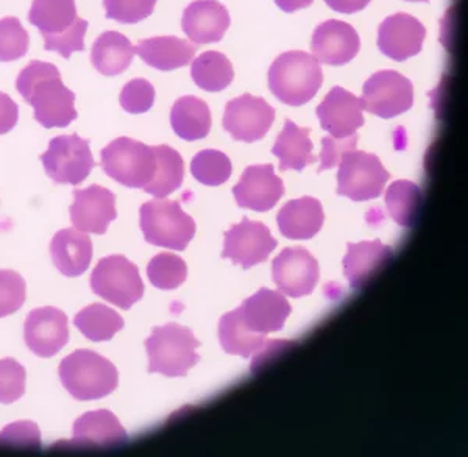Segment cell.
<instances>
[{
  "label": "cell",
  "instance_id": "cell-35",
  "mask_svg": "<svg viewBox=\"0 0 468 457\" xmlns=\"http://www.w3.org/2000/svg\"><path fill=\"white\" fill-rule=\"evenodd\" d=\"M386 207L397 224L406 228L414 227L420 213V187L412 181H395L386 192Z\"/></svg>",
  "mask_w": 468,
  "mask_h": 457
},
{
  "label": "cell",
  "instance_id": "cell-14",
  "mask_svg": "<svg viewBox=\"0 0 468 457\" xmlns=\"http://www.w3.org/2000/svg\"><path fill=\"white\" fill-rule=\"evenodd\" d=\"M275 121V110L261 97L244 94L229 101L224 128L236 141L255 143L266 136Z\"/></svg>",
  "mask_w": 468,
  "mask_h": 457
},
{
  "label": "cell",
  "instance_id": "cell-21",
  "mask_svg": "<svg viewBox=\"0 0 468 457\" xmlns=\"http://www.w3.org/2000/svg\"><path fill=\"white\" fill-rule=\"evenodd\" d=\"M127 439V430H123L116 415L105 409L92 410L75 421L74 437L64 443V447L117 448Z\"/></svg>",
  "mask_w": 468,
  "mask_h": 457
},
{
  "label": "cell",
  "instance_id": "cell-1",
  "mask_svg": "<svg viewBox=\"0 0 468 457\" xmlns=\"http://www.w3.org/2000/svg\"><path fill=\"white\" fill-rule=\"evenodd\" d=\"M16 90L44 128L68 127L77 119L75 94L64 86L55 64L33 59L17 75Z\"/></svg>",
  "mask_w": 468,
  "mask_h": 457
},
{
  "label": "cell",
  "instance_id": "cell-24",
  "mask_svg": "<svg viewBox=\"0 0 468 457\" xmlns=\"http://www.w3.org/2000/svg\"><path fill=\"white\" fill-rule=\"evenodd\" d=\"M50 256L64 277H80L92 260V242L83 231L61 229L50 242Z\"/></svg>",
  "mask_w": 468,
  "mask_h": 457
},
{
  "label": "cell",
  "instance_id": "cell-45",
  "mask_svg": "<svg viewBox=\"0 0 468 457\" xmlns=\"http://www.w3.org/2000/svg\"><path fill=\"white\" fill-rule=\"evenodd\" d=\"M19 108L5 92H0V134L8 133L16 127Z\"/></svg>",
  "mask_w": 468,
  "mask_h": 457
},
{
  "label": "cell",
  "instance_id": "cell-5",
  "mask_svg": "<svg viewBox=\"0 0 468 457\" xmlns=\"http://www.w3.org/2000/svg\"><path fill=\"white\" fill-rule=\"evenodd\" d=\"M198 345L200 342L189 328L176 324L156 326L145 341L149 372L167 377H185L200 361L196 351Z\"/></svg>",
  "mask_w": 468,
  "mask_h": 457
},
{
  "label": "cell",
  "instance_id": "cell-16",
  "mask_svg": "<svg viewBox=\"0 0 468 457\" xmlns=\"http://www.w3.org/2000/svg\"><path fill=\"white\" fill-rule=\"evenodd\" d=\"M69 211L75 229L83 233H107L108 225L117 218L116 196L99 185L77 189Z\"/></svg>",
  "mask_w": 468,
  "mask_h": 457
},
{
  "label": "cell",
  "instance_id": "cell-22",
  "mask_svg": "<svg viewBox=\"0 0 468 457\" xmlns=\"http://www.w3.org/2000/svg\"><path fill=\"white\" fill-rule=\"evenodd\" d=\"M239 311L249 330L269 335L282 330L292 308L282 292L261 289L247 298Z\"/></svg>",
  "mask_w": 468,
  "mask_h": 457
},
{
  "label": "cell",
  "instance_id": "cell-31",
  "mask_svg": "<svg viewBox=\"0 0 468 457\" xmlns=\"http://www.w3.org/2000/svg\"><path fill=\"white\" fill-rule=\"evenodd\" d=\"M220 345L229 355L250 357L262 350L267 344V335H260L247 328L239 308L234 309L220 319L218 324Z\"/></svg>",
  "mask_w": 468,
  "mask_h": 457
},
{
  "label": "cell",
  "instance_id": "cell-40",
  "mask_svg": "<svg viewBox=\"0 0 468 457\" xmlns=\"http://www.w3.org/2000/svg\"><path fill=\"white\" fill-rule=\"evenodd\" d=\"M158 0H103L108 19L121 24H138L154 13Z\"/></svg>",
  "mask_w": 468,
  "mask_h": 457
},
{
  "label": "cell",
  "instance_id": "cell-34",
  "mask_svg": "<svg viewBox=\"0 0 468 457\" xmlns=\"http://www.w3.org/2000/svg\"><path fill=\"white\" fill-rule=\"evenodd\" d=\"M192 79L203 90L218 92L231 85L234 79L233 64L220 52H205L192 63Z\"/></svg>",
  "mask_w": 468,
  "mask_h": 457
},
{
  "label": "cell",
  "instance_id": "cell-28",
  "mask_svg": "<svg viewBox=\"0 0 468 457\" xmlns=\"http://www.w3.org/2000/svg\"><path fill=\"white\" fill-rule=\"evenodd\" d=\"M133 57V44L119 32L101 33L90 50V63L105 77H116L125 72Z\"/></svg>",
  "mask_w": 468,
  "mask_h": 457
},
{
  "label": "cell",
  "instance_id": "cell-48",
  "mask_svg": "<svg viewBox=\"0 0 468 457\" xmlns=\"http://www.w3.org/2000/svg\"><path fill=\"white\" fill-rule=\"evenodd\" d=\"M406 2H430V0H406Z\"/></svg>",
  "mask_w": 468,
  "mask_h": 457
},
{
  "label": "cell",
  "instance_id": "cell-19",
  "mask_svg": "<svg viewBox=\"0 0 468 457\" xmlns=\"http://www.w3.org/2000/svg\"><path fill=\"white\" fill-rule=\"evenodd\" d=\"M311 48L313 57L320 63L342 66L356 57L361 39L350 24L331 19L315 28Z\"/></svg>",
  "mask_w": 468,
  "mask_h": 457
},
{
  "label": "cell",
  "instance_id": "cell-8",
  "mask_svg": "<svg viewBox=\"0 0 468 457\" xmlns=\"http://www.w3.org/2000/svg\"><path fill=\"white\" fill-rule=\"evenodd\" d=\"M90 289L121 309L132 308L144 295V282L138 267L121 255L107 256L99 260L90 275Z\"/></svg>",
  "mask_w": 468,
  "mask_h": 457
},
{
  "label": "cell",
  "instance_id": "cell-41",
  "mask_svg": "<svg viewBox=\"0 0 468 457\" xmlns=\"http://www.w3.org/2000/svg\"><path fill=\"white\" fill-rule=\"evenodd\" d=\"M26 368L19 362L5 357L0 359V403L11 404L26 394Z\"/></svg>",
  "mask_w": 468,
  "mask_h": 457
},
{
  "label": "cell",
  "instance_id": "cell-9",
  "mask_svg": "<svg viewBox=\"0 0 468 457\" xmlns=\"http://www.w3.org/2000/svg\"><path fill=\"white\" fill-rule=\"evenodd\" d=\"M337 174V194L353 202H367L378 198L388 183V172L378 156L366 152L344 154Z\"/></svg>",
  "mask_w": 468,
  "mask_h": 457
},
{
  "label": "cell",
  "instance_id": "cell-32",
  "mask_svg": "<svg viewBox=\"0 0 468 457\" xmlns=\"http://www.w3.org/2000/svg\"><path fill=\"white\" fill-rule=\"evenodd\" d=\"M156 171L144 191L156 198H165L183 185L185 163L181 154L169 145H154Z\"/></svg>",
  "mask_w": 468,
  "mask_h": 457
},
{
  "label": "cell",
  "instance_id": "cell-25",
  "mask_svg": "<svg viewBox=\"0 0 468 457\" xmlns=\"http://www.w3.org/2000/svg\"><path fill=\"white\" fill-rule=\"evenodd\" d=\"M394 256V249L384 245L381 240H364L359 244H348L344 258V273L351 287L361 289L370 278L381 271Z\"/></svg>",
  "mask_w": 468,
  "mask_h": 457
},
{
  "label": "cell",
  "instance_id": "cell-44",
  "mask_svg": "<svg viewBox=\"0 0 468 457\" xmlns=\"http://www.w3.org/2000/svg\"><path fill=\"white\" fill-rule=\"evenodd\" d=\"M357 134H351L348 138H335L326 136L322 139V154H320L319 172L328 171L341 163L344 154H350L356 149Z\"/></svg>",
  "mask_w": 468,
  "mask_h": 457
},
{
  "label": "cell",
  "instance_id": "cell-17",
  "mask_svg": "<svg viewBox=\"0 0 468 457\" xmlns=\"http://www.w3.org/2000/svg\"><path fill=\"white\" fill-rule=\"evenodd\" d=\"M234 197L240 207L264 213L275 207L284 194L282 178L275 175L273 165H250L234 186Z\"/></svg>",
  "mask_w": 468,
  "mask_h": 457
},
{
  "label": "cell",
  "instance_id": "cell-42",
  "mask_svg": "<svg viewBox=\"0 0 468 457\" xmlns=\"http://www.w3.org/2000/svg\"><path fill=\"white\" fill-rule=\"evenodd\" d=\"M154 88L144 79H134L123 86L121 107L130 114H143L154 107Z\"/></svg>",
  "mask_w": 468,
  "mask_h": 457
},
{
  "label": "cell",
  "instance_id": "cell-2",
  "mask_svg": "<svg viewBox=\"0 0 468 457\" xmlns=\"http://www.w3.org/2000/svg\"><path fill=\"white\" fill-rule=\"evenodd\" d=\"M28 21L43 35L44 48L70 58L85 50L90 24L77 15L75 0H33Z\"/></svg>",
  "mask_w": 468,
  "mask_h": 457
},
{
  "label": "cell",
  "instance_id": "cell-11",
  "mask_svg": "<svg viewBox=\"0 0 468 457\" xmlns=\"http://www.w3.org/2000/svg\"><path fill=\"white\" fill-rule=\"evenodd\" d=\"M359 101L366 112L392 119L412 108L414 86L397 70H379L366 81Z\"/></svg>",
  "mask_w": 468,
  "mask_h": 457
},
{
  "label": "cell",
  "instance_id": "cell-23",
  "mask_svg": "<svg viewBox=\"0 0 468 457\" xmlns=\"http://www.w3.org/2000/svg\"><path fill=\"white\" fill-rule=\"evenodd\" d=\"M181 26L196 44L218 43L229 27V10L218 0H196L183 13Z\"/></svg>",
  "mask_w": 468,
  "mask_h": 457
},
{
  "label": "cell",
  "instance_id": "cell-13",
  "mask_svg": "<svg viewBox=\"0 0 468 457\" xmlns=\"http://www.w3.org/2000/svg\"><path fill=\"white\" fill-rule=\"evenodd\" d=\"M275 247L277 240L271 238L266 225L244 218L239 225H233L225 233L222 258L233 260V264H239L242 269H250L264 262Z\"/></svg>",
  "mask_w": 468,
  "mask_h": 457
},
{
  "label": "cell",
  "instance_id": "cell-26",
  "mask_svg": "<svg viewBox=\"0 0 468 457\" xmlns=\"http://www.w3.org/2000/svg\"><path fill=\"white\" fill-rule=\"evenodd\" d=\"M277 220L280 231L288 239H311L322 229L324 207L317 198H298L282 207Z\"/></svg>",
  "mask_w": 468,
  "mask_h": 457
},
{
  "label": "cell",
  "instance_id": "cell-27",
  "mask_svg": "<svg viewBox=\"0 0 468 457\" xmlns=\"http://www.w3.org/2000/svg\"><path fill=\"white\" fill-rule=\"evenodd\" d=\"M134 54H138L139 58L149 64L150 68L174 70L191 63L196 55V46L181 37H156L138 43Z\"/></svg>",
  "mask_w": 468,
  "mask_h": 457
},
{
  "label": "cell",
  "instance_id": "cell-20",
  "mask_svg": "<svg viewBox=\"0 0 468 457\" xmlns=\"http://www.w3.org/2000/svg\"><path fill=\"white\" fill-rule=\"evenodd\" d=\"M322 128L335 138H348L364 125L361 101L344 88L335 86L317 107Z\"/></svg>",
  "mask_w": 468,
  "mask_h": 457
},
{
  "label": "cell",
  "instance_id": "cell-39",
  "mask_svg": "<svg viewBox=\"0 0 468 457\" xmlns=\"http://www.w3.org/2000/svg\"><path fill=\"white\" fill-rule=\"evenodd\" d=\"M27 297L24 278L13 271H0V319L15 314Z\"/></svg>",
  "mask_w": 468,
  "mask_h": 457
},
{
  "label": "cell",
  "instance_id": "cell-4",
  "mask_svg": "<svg viewBox=\"0 0 468 457\" xmlns=\"http://www.w3.org/2000/svg\"><path fill=\"white\" fill-rule=\"evenodd\" d=\"M64 388L79 401L105 399L116 390L119 373L114 364L96 351H74L58 368Z\"/></svg>",
  "mask_w": 468,
  "mask_h": 457
},
{
  "label": "cell",
  "instance_id": "cell-15",
  "mask_svg": "<svg viewBox=\"0 0 468 457\" xmlns=\"http://www.w3.org/2000/svg\"><path fill=\"white\" fill-rule=\"evenodd\" d=\"M24 339L37 356H55L69 341L68 317L52 306L33 309L24 324Z\"/></svg>",
  "mask_w": 468,
  "mask_h": 457
},
{
  "label": "cell",
  "instance_id": "cell-3",
  "mask_svg": "<svg viewBox=\"0 0 468 457\" xmlns=\"http://www.w3.org/2000/svg\"><path fill=\"white\" fill-rule=\"evenodd\" d=\"M324 83L319 61L306 52H286L278 57L269 70V88L278 101L300 107L314 99Z\"/></svg>",
  "mask_w": 468,
  "mask_h": 457
},
{
  "label": "cell",
  "instance_id": "cell-46",
  "mask_svg": "<svg viewBox=\"0 0 468 457\" xmlns=\"http://www.w3.org/2000/svg\"><path fill=\"white\" fill-rule=\"evenodd\" d=\"M331 10L344 15H353L357 11L364 10L372 0H324Z\"/></svg>",
  "mask_w": 468,
  "mask_h": 457
},
{
  "label": "cell",
  "instance_id": "cell-37",
  "mask_svg": "<svg viewBox=\"0 0 468 457\" xmlns=\"http://www.w3.org/2000/svg\"><path fill=\"white\" fill-rule=\"evenodd\" d=\"M149 282L163 291H172L186 282V262L180 256L160 253L152 258L147 267Z\"/></svg>",
  "mask_w": 468,
  "mask_h": 457
},
{
  "label": "cell",
  "instance_id": "cell-6",
  "mask_svg": "<svg viewBox=\"0 0 468 457\" xmlns=\"http://www.w3.org/2000/svg\"><path fill=\"white\" fill-rule=\"evenodd\" d=\"M139 214L145 240L156 247L185 250L196 234V222L181 209L178 202L152 200L141 207Z\"/></svg>",
  "mask_w": 468,
  "mask_h": 457
},
{
  "label": "cell",
  "instance_id": "cell-33",
  "mask_svg": "<svg viewBox=\"0 0 468 457\" xmlns=\"http://www.w3.org/2000/svg\"><path fill=\"white\" fill-rule=\"evenodd\" d=\"M74 324L86 339L107 342L123 328V319L105 304H90L74 317Z\"/></svg>",
  "mask_w": 468,
  "mask_h": 457
},
{
  "label": "cell",
  "instance_id": "cell-30",
  "mask_svg": "<svg viewBox=\"0 0 468 457\" xmlns=\"http://www.w3.org/2000/svg\"><path fill=\"white\" fill-rule=\"evenodd\" d=\"M174 132L185 141L207 138L211 130V112L207 101L194 96L181 97L171 112Z\"/></svg>",
  "mask_w": 468,
  "mask_h": 457
},
{
  "label": "cell",
  "instance_id": "cell-36",
  "mask_svg": "<svg viewBox=\"0 0 468 457\" xmlns=\"http://www.w3.org/2000/svg\"><path fill=\"white\" fill-rule=\"evenodd\" d=\"M192 175L207 186H220L233 172L231 161L218 150H203L194 156L191 163Z\"/></svg>",
  "mask_w": 468,
  "mask_h": 457
},
{
  "label": "cell",
  "instance_id": "cell-10",
  "mask_svg": "<svg viewBox=\"0 0 468 457\" xmlns=\"http://www.w3.org/2000/svg\"><path fill=\"white\" fill-rule=\"evenodd\" d=\"M48 175L58 185H80L94 169L96 161L90 154V141L79 134L57 136L41 154Z\"/></svg>",
  "mask_w": 468,
  "mask_h": 457
},
{
  "label": "cell",
  "instance_id": "cell-47",
  "mask_svg": "<svg viewBox=\"0 0 468 457\" xmlns=\"http://www.w3.org/2000/svg\"><path fill=\"white\" fill-rule=\"evenodd\" d=\"M314 0H275L278 8L286 13H293V11L302 10L311 5Z\"/></svg>",
  "mask_w": 468,
  "mask_h": 457
},
{
  "label": "cell",
  "instance_id": "cell-12",
  "mask_svg": "<svg viewBox=\"0 0 468 457\" xmlns=\"http://www.w3.org/2000/svg\"><path fill=\"white\" fill-rule=\"evenodd\" d=\"M319 262L303 247L284 249L271 264V277L288 297L309 295L319 282Z\"/></svg>",
  "mask_w": 468,
  "mask_h": 457
},
{
  "label": "cell",
  "instance_id": "cell-38",
  "mask_svg": "<svg viewBox=\"0 0 468 457\" xmlns=\"http://www.w3.org/2000/svg\"><path fill=\"white\" fill-rule=\"evenodd\" d=\"M28 46L30 37L17 17L0 19V63H10L26 57Z\"/></svg>",
  "mask_w": 468,
  "mask_h": 457
},
{
  "label": "cell",
  "instance_id": "cell-7",
  "mask_svg": "<svg viewBox=\"0 0 468 457\" xmlns=\"http://www.w3.org/2000/svg\"><path fill=\"white\" fill-rule=\"evenodd\" d=\"M103 172L127 187L144 189L156 171L154 147L134 139L119 138L101 152Z\"/></svg>",
  "mask_w": 468,
  "mask_h": 457
},
{
  "label": "cell",
  "instance_id": "cell-43",
  "mask_svg": "<svg viewBox=\"0 0 468 457\" xmlns=\"http://www.w3.org/2000/svg\"><path fill=\"white\" fill-rule=\"evenodd\" d=\"M2 447L39 448L41 432L33 421H16L0 432Z\"/></svg>",
  "mask_w": 468,
  "mask_h": 457
},
{
  "label": "cell",
  "instance_id": "cell-29",
  "mask_svg": "<svg viewBox=\"0 0 468 457\" xmlns=\"http://www.w3.org/2000/svg\"><path fill=\"white\" fill-rule=\"evenodd\" d=\"M309 128H300L286 121L271 154L280 160V171H303L309 165H314L317 158L313 154V143L309 139Z\"/></svg>",
  "mask_w": 468,
  "mask_h": 457
},
{
  "label": "cell",
  "instance_id": "cell-18",
  "mask_svg": "<svg viewBox=\"0 0 468 457\" xmlns=\"http://www.w3.org/2000/svg\"><path fill=\"white\" fill-rule=\"evenodd\" d=\"M426 30L419 19L399 13L384 19L378 30V48L394 61H406L420 54Z\"/></svg>",
  "mask_w": 468,
  "mask_h": 457
}]
</instances>
